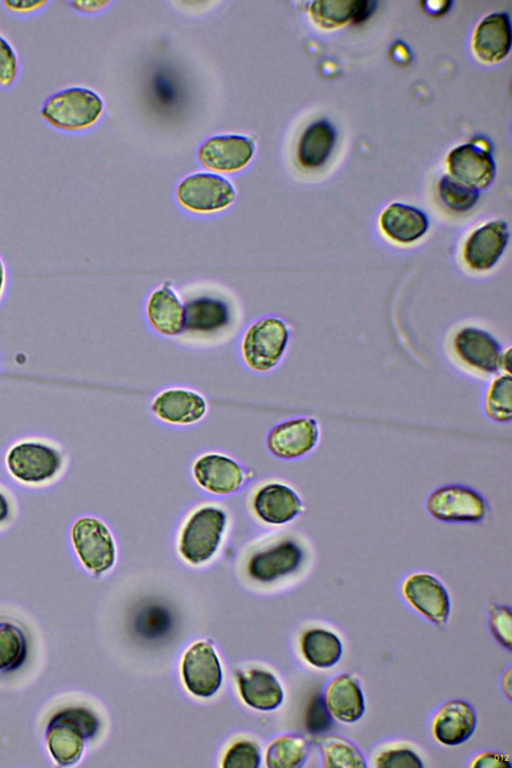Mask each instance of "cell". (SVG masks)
Wrapping results in <instances>:
<instances>
[{
    "label": "cell",
    "instance_id": "1",
    "mask_svg": "<svg viewBox=\"0 0 512 768\" xmlns=\"http://www.w3.org/2000/svg\"><path fill=\"white\" fill-rule=\"evenodd\" d=\"M184 302V328L174 341L191 351L219 349L244 325V307L236 292L214 279H194L178 286Z\"/></svg>",
    "mask_w": 512,
    "mask_h": 768
},
{
    "label": "cell",
    "instance_id": "2",
    "mask_svg": "<svg viewBox=\"0 0 512 768\" xmlns=\"http://www.w3.org/2000/svg\"><path fill=\"white\" fill-rule=\"evenodd\" d=\"M231 513L221 502L205 500L191 505L180 517L177 550L193 566L203 565L215 556L231 524Z\"/></svg>",
    "mask_w": 512,
    "mask_h": 768
},
{
    "label": "cell",
    "instance_id": "3",
    "mask_svg": "<svg viewBox=\"0 0 512 768\" xmlns=\"http://www.w3.org/2000/svg\"><path fill=\"white\" fill-rule=\"evenodd\" d=\"M290 326L273 313L246 322L235 338V354L241 367L256 376L273 373L282 363L290 341Z\"/></svg>",
    "mask_w": 512,
    "mask_h": 768
},
{
    "label": "cell",
    "instance_id": "4",
    "mask_svg": "<svg viewBox=\"0 0 512 768\" xmlns=\"http://www.w3.org/2000/svg\"><path fill=\"white\" fill-rule=\"evenodd\" d=\"M104 111V102L94 90L70 86L49 95L41 105V118L55 130L75 133L94 126Z\"/></svg>",
    "mask_w": 512,
    "mask_h": 768
},
{
    "label": "cell",
    "instance_id": "5",
    "mask_svg": "<svg viewBox=\"0 0 512 768\" xmlns=\"http://www.w3.org/2000/svg\"><path fill=\"white\" fill-rule=\"evenodd\" d=\"M188 471L194 486L215 499L240 493L251 478V472L236 457L216 449L196 454L189 463Z\"/></svg>",
    "mask_w": 512,
    "mask_h": 768
},
{
    "label": "cell",
    "instance_id": "6",
    "mask_svg": "<svg viewBox=\"0 0 512 768\" xmlns=\"http://www.w3.org/2000/svg\"><path fill=\"white\" fill-rule=\"evenodd\" d=\"M99 728L95 714L84 707H68L58 711L46 728V744L52 759L59 766H71L82 757L85 742Z\"/></svg>",
    "mask_w": 512,
    "mask_h": 768
},
{
    "label": "cell",
    "instance_id": "7",
    "mask_svg": "<svg viewBox=\"0 0 512 768\" xmlns=\"http://www.w3.org/2000/svg\"><path fill=\"white\" fill-rule=\"evenodd\" d=\"M156 422L169 428L186 429L201 424L210 412V402L199 389L182 383L161 387L149 399Z\"/></svg>",
    "mask_w": 512,
    "mask_h": 768
},
{
    "label": "cell",
    "instance_id": "8",
    "mask_svg": "<svg viewBox=\"0 0 512 768\" xmlns=\"http://www.w3.org/2000/svg\"><path fill=\"white\" fill-rule=\"evenodd\" d=\"M175 199L185 212L201 217L220 214L235 203L236 189L225 177L211 172H197L177 185Z\"/></svg>",
    "mask_w": 512,
    "mask_h": 768
},
{
    "label": "cell",
    "instance_id": "9",
    "mask_svg": "<svg viewBox=\"0 0 512 768\" xmlns=\"http://www.w3.org/2000/svg\"><path fill=\"white\" fill-rule=\"evenodd\" d=\"M246 509L257 523L276 528L294 521L305 507L293 486L280 479H266L250 490Z\"/></svg>",
    "mask_w": 512,
    "mask_h": 768
},
{
    "label": "cell",
    "instance_id": "10",
    "mask_svg": "<svg viewBox=\"0 0 512 768\" xmlns=\"http://www.w3.org/2000/svg\"><path fill=\"white\" fill-rule=\"evenodd\" d=\"M70 538L78 560L87 571L98 576L115 565L116 541L101 518L91 515L77 518L72 524Z\"/></svg>",
    "mask_w": 512,
    "mask_h": 768
},
{
    "label": "cell",
    "instance_id": "11",
    "mask_svg": "<svg viewBox=\"0 0 512 768\" xmlns=\"http://www.w3.org/2000/svg\"><path fill=\"white\" fill-rule=\"evenodd\" d=\"M424 506L433 519L452 524L481 523L489 512L484 496L462 484H446L435 488L427 495Z\"/></svg>",
    "mask_w": 512,
    "mask_h": 768
},
{
    "label": "cell",
    "instance_id": "12",
    "mask_svg": "<svg viewBox=\"0 0 512 768\" xmlns=\"http://www.w3.org/2000/svg\"><path fill=\"white\" fill-rule=\"evenodd\" d=\"M142 318L147 329L156 337L175 341L184 328V302L178 286L172 280L153 285L142 301Z\"/></svg>",
    "mask_w": 512,
    "mask_h": 768
},
{
    "label": "cell",
    "instance_id": "13",
    "mask_svg": "<svg viewBox=\"0 0 512 768\" xmlns=\"http://www.w3.org/2000/svg\"><path fill=\"white\" fill-rule=\"evenodd\" d=\"M5 463L9 474L26 485L52 481L63 467L61 452L40 441H21L7 452Z\"/></svg>",
    "mask_w": 512,
    "mask_h": 768
},
{
    "label": "cell",
    "instance_id": "14",
    "mask_svg": "<svg viewBox=\"0 0 512 768\" xmlns=\"http://www.w3.org/2000/svg\"><path fill=\"white\" fill-rule=\"evenodd\" d=\"M320 439L318 421L310 416H295L273 425L265 436V448L275 459L296 461L308 456Z\"/></svg>",
    "mask_w": 512,
    "mask_h": 768
},
{
    "label": "cell",
    "instance_id": "15",
    "mask_svg": "<svg viewBox=\"0 0 512 768\" xmlns=\"http://www.w3.org/2000/svg\"><path fill=\"white\" fill-rule=\"evenodd\" d=\"M303 559L300 544L291 537H282L255 551L249 557L246 569L252 579L268 583L294 573Z\"/></svg>",
    "mask_w": 512,
    "mask_h": 768
},
{
    "label": "cell",
    "instance_id": "16",
    "mask_svg": "<svg viewBox=\"0 0 512 768\" xmlns=\"http://www.w3.org/2000/svg\"><path fill=\"white\" fill-rule=\"evenodd\" d=\"M405 601L419 614L438 627L446 624L450 614L449 594L434 575L415 572L408 575L401 584Z\"/></svg>",
    "mask_w": 512,
    "mask_h": 768
},
{
    "label": "cell",
    "instance_id": "17",
    "mask_svg": "<svg viewBox=\"0 0 512 768\" xmlns=\"http://www.w3.org/2000/svg\"><path fill=\"white\" fill-rule=\"evenodd\" d=\"M508 242L507 223L503 220L489 221L466 238L462 248L463 262L472 271H488L497 264Z\"/></svg>",
    "mask_w": 512,
    "mask_h": 768
},
{
    "label": "cell",
    "instance_id": "18",
    "mask_svg": "<svg viewBox=\"0 0 512 768\" xmlns=\"http://www.w3.org/2000/svg\"><path fill=\"white\" fill-rule=\"evenodd\" d=\"M182 677L195 696L208 698L221 686L222 668L214 648L207 642L193 644L182 660Z\"/></svg>",
    "mask_w": 512,
    "mask_h": 768
},
{
    "label": "cell",
    "instance_id": "19",
    "mask_svg": "<svg viewBox=\"0 0 512 768\" xmlns=\"http://www.w3.org/2000/svg\"><path fill=\"white\" fill-rule=\"evenodd\" d=\"M255 145L251 138L239 134L216 135L198 149L200 163L217 172H236L252 160Z\"/></svg>",
    "mask_w": 512,
    "mask_h": 768
},
{
    "label": "cell",
    "instance_id": "20",
    "mask_svg": "<svg viewBox=\"0 0 512 768\" xmlns=\"http://www.w3.org/2000/svg\"><path fill=\"white\" fill-rule=\"evenodd\" d=\"M453 349L458 359L468 368L482 374L500 370L502 354L498 341L487 331L477 327H464L453 338Z\"/></svg>",
    "mask_w": 512,
    "mask_h": 768
},
{
    "label": "cell",
    "instance_id": "21",
    "mask_svg": "<svg viewBox=\"0 0 512 768\" xmlns=\"http://www.w3.org/2000/svg\"><path fill=\"white\" fill-rule=\"evenodd\" d=\"M447 163L452 178L477 190L488 187L495 176L490 152L478 144L457 146L449 153Z\"/></svg>",
    "mask_w": 512,
    "mask_h": 768
},
{
    "label": "cell",
    "instance_id": "22",
    "mask_svg": "<svg viewBox=\"0 0 512 768\" xmlns=\"http://www.w3.org/2000/svg\"><path fill=\"white\" fill-rule=\"evenodd\" d=\"M477 724V716L471 704L460 699L444 702L431 721L433 738L445 746H456L468 740Z\"/></svg>",
    "mask_w": 512,
    "mask_h": 768
},
{
    "label": "cell",
    "instance_id": "23",
    "mask_svg": "<svg viewBox=\"0 0 512 768\" xmlns=\"http://www.w3.org/2000/svg\"><path fill=\"white\" fill-rule=\"evenodd\" d=\"M378 222L382 233L400 245L417 242L429 228L427 215L422 210L398 202L388 205L380 214Z\"/></svg>",
    "mask_w": 512,
    "mask_h": 768
},
{
    "label": "cell",
    "instance_id": "24",
    "mask_svg": "<svg viewBox=\"0 0 512 768\" xmlns=\"http://www.w3.org/2000/svg\"><path fill=\"white\" fill-rule=\"evenodd\" d=\"M511 47V25L507 13L486 16L476 27L473 35V51L486 63L502 60Z\"/></svg>",
    "mask_w": 512,
    "mask_h": 768
},
{
    "label": "cell",
    "instance_id": "25",
    "mask_svg": "<svg viewBox=\"0 0 512 768\" xmlns=\"http://www.w3.org/2000/svg\"><path fill=\"white\" fill-rule=\"evenodd\" d=\"M324 701L330 715L343 723L358 721L365 711L360 684L350 674H340L330 681Z\"/></svg>",
    "mask_w": 512,
    "mask_h": 768
},
{
    "label": "cell",
    "instance_id": "26",
    "mask_svg": "<svg viewBox=\"0 0 512 768\" xmlns=\"http://www.w3.org/2000/svg\"><path fill=\"white\" fill-rule=\"evenodd\" d=\"M239 691L244 702L258 710H273L283 701L284 693L270 672L252 669L238 675Z\"/></svg>",
    "mask_w": 512,
    "mask_h": 768
},
{
    "label": "cell",
    "instance_id": "27",
    "mask_svg": "<svg viewBox=\"0 0 512 768\" xmlns=\"http://www.w3.org/2000/svg\"><path fill=\"white\" fill-rule=\"evenodd\" d=\"M375 2L370 1H314L309 12L313 21L326 29L345 25L348 22L359 23L373 12Z\"/></svg>",
    "mask_w": 512,
    "mask_h": 768
},
{
    "label": "cell",
    "instance_id": "28",
    "mask_svg": "<svg viewBox=\"0 0 512 768\" xmlns=\"http://www.w3.org/2000/svg\"><path fill=\"white\" fill-rule=\"evenodd\" d=\"M336 140L332 125L325 120H318L309 125L302 133L297 148L299 163L309 169L323 165Z\"/></svg>",
    "mask_w": 512,
    "mask_h": 768
},
{
    "label": "cell",
    "instance_id": "29",
    "mask_svg": "<svg viewBox=\"0 0 512 768\" xmlns=\"http://www.w3.org/2000/svg\"><path fill=\"white\" fill-rule=\"evenodd\" d=\"M300 649L310 665L327 669L340 660L343 646L335 633L323 628H312L302 635Z\"/></svg>",
    "mask_w": 512,
    "mask_h": 768
},
{
    "label": "cell",
    "instance_id": "30",
    "mask_svg": "<svg viewBox=\"0 0 512 768\" xmlns=\"http://www.w3.org/2000/svg\"><path fill=\"white\" fill-rule=\"evenodd\" d=\"M322 764L325 768H365V758L358 747L340 735H326L318 740Z\"/></svg>",
    "mask_w": 512,
    "mask_h": 768
},
{
    "label": "cell",
    "instance_id": "31",
    "mask_svg": "<svg viewBox=\"0 0 512 768\" xmlns=\"http://www.w3.org/2000/svg\"><path fill=\"white\" fill-rule=\"evenodd\" d=\"M485 416L494 423H509L512 419L511 374H501L489 384L483 398Z\"/></svg>",
    "mask_w": 512,
    "mask_h": 768
},
{
    "label": "cell",
    "instance_id": "32",
    "mask_svg": "<svg viewBox=\"0 0 512 768\" xmlns=\"http://www.w3.org/2000/svg\"><path fill=\"white\" fill-rule=\"evenodd\" d=\"M309 744L299 735H284L274 740L266 753V765L270 768H297L304 764Z\"/></svg>",
    "mask_w": 512,
    "mask_h": 768
},
{
    "label": "cell",
    "instance_id": "33",
    "mask_svg": "<svg viewBox=\"0 0 512 768\" xmlns=\"http://www.w3.org/2000/svg\"><path fill=\"white\" fill-rule=\"evenodd\" d=\"M28 644L23 630L14 622L0 621V673L17 669L25 661Z\"/></svg>",
    "mask_w": 512,
    "mask_h": 768
},
{
    "label": "cell",
    "instance_id": "34",
    "mask_svg": "<svg viewBox=\"0 0 512 768\" xmlns=\"http://www.w3.org/2000/svg\"><path fill=\"white\" fill-rule=\"evenodd\" d=\"M438 192L443 204L454 212L469 211L480 197L479 190L457 181L450 175L441 178Z\"/></svg>",
    "mask_w": 512,
    "mask_h": 768
},
{
    "label": "cell",
    "instance_id": "35",
    "mask_svg": "<svg viewBox=\"0 0 512 768\" xmlns=\"http://www.w3.org/2000/svg\"><path fill=\"white\" fill-rule=\"evenodd\" d=\"M378 768H422L419 755L407 744H391L379 749L372 759Z\"/></svg>",
    "mask_w": 512,
    "mask_h": 768
},
{
    "label": "cell",
    "instance_id": "36",
    "mask_svg": "<svg viewBox=\"0 0 512 768\" xmlns=\"http://www.w3.org/2000/svg\"><path fill=\"white\" fill-rule=\"evenodd\" d=\"M20 74V61L13 45L0 34V88L14 86Z\"/></svg>",
    "mask_w": 512,
    "mask_h": 768
},
{
    "label": "cell",
    "instance_id": "37",
    "mask_svg": "<svg viewBox=\"0 0 512 768\" xmlns=\"http://www.w3.org/2000/svg\"><path fill=\"white\" fill-rule=\"evenodd\" d=\"M488 623L495 640L505 649L511 651V610L506 606L493 605L489 608Z\"/></svg>",
    "mask_w": 512,
    "mask_h": 768
},
{
    "label": "cell",
    "instance_id": "38",
    "mask_svg": "<svg viewBox=\"0 0 512 768\" xmlns=\"http://www.w3.org/2000/svg\"><path fill=\"white\" fill-rule=\"evenodd\" d=\"M260 763V754L256 745L250 741L233 744L225 754V768H256Z\"/></svg>",
    "mask_w": 512,
    "mask_h": 768
},
{
    "label": "cell",
    "instance_id": "39",
    "mask_svg": "<svg viewBox=\"0 0 512 768\" xmlns=\"http://www.w3.org/2000/svg\"><path fill=\"white\" fill-rule=\"evenodd\" d=\"M330 713L325 705L324 698H315L307 712V726L311 732H320L330 726Z\"/></svg>",
    "mask_w": 512,
    "mask_h": 768
},
{
    "label": "cell",
    "instance_id": "40",
    "mask_svg": "<svg viewBox=\"0 0 512 768\" xmlns=\"http://www.w3.org/2000/svg\"><path fill=\"white\" fill-rule=\"evenodd\" d=\"M469 766L473 768H511V762L507 754L484 751L477 754Z\"/></svg>",
    "mask_w": 512,
    "mask_h": 768
},
{
    "label": "cell",
    "instance_id": "41",
    "mask_svg": "<svg viewBox=\"0 0 512 768\" xmlns=\"http://www.w3.org/2000/svg\"><path fill=\"white\" fill-rule=\"evenodd\" d=\"M2 5L7 11H9L12 14L30 15L45 9V7L49 5V2L48 1H31V0H16V1L5 0V1H2Z\"/></svg>",
    "mask_w": 512,
    "mask_h": 768
},
{
    "label": "cell",
    "instance_id": "42",
    "mask_svg": "<svg viewBox=\"0 0 512 768\" xmlns=\"http://www.w3.org/2000/svg\"><path fill=\"white\" fill-rule=\"evenodd\" d=\"M68 4L72 7L73 10L79 13L92 14L105 9L110 4V2L98 0H77L70 1Z\"/></svg>",
    "mask_w": 512,
    "mask_h": 768
},
{
    "label": "cell",
    "instance_id": "43",
    "mask_svg": "<svg viewBox=\"0 0 512 768\" xmlns=\"http://www.w3.org/2000/svg\"><path fill=\"white\" fill-rule=\"evenodd\" d=\"M10 287V272L5 258L0 253V306L6 300Z\"/></svg>",
    "mask_w": 512,
    "mask_h": 768
},
{
    "label": "cell",
    "instance_id": "44",
    "mask_svg": "<svg viewBox=\"0 0 512 768\" xmlns=\"http://www.w3.org/2000/svg\"><path fill=\"white\" fill-rule=\"evenodd\" d=\"M10 513V502L5 493L0 489V525L9 519Z\"/></svg>",
    "mask_w": 512,
    "mask_h": 768
},
{
    "label": "cell",
    "instance_id": "45",
    "mask_svg": "<svg viewBox=\"0 0 512 768\" xmlns=\"http://www.w3.org/2000/svg\"><path fill=\"white\" fill-rule=\"evenodd\" d=\"M502 689L506 697L511 700V669L508 668L502 678Z\"/></svg>",
    "mask_w": 512,
    "mask_h": 768
},
{
    "label": "cell",
    "instance_id": "46",
    "mask_svg": "<svg viewBox=\"0 0 512 768\" xmlns=\"http://www.w3.org/2000/svg\"><path fill=\"white\" fill-rule=\"evenodd\" d=\"M510 359H511V349L508 348L506 351H503L500 358V370L505 371L507 374H510Z\"/></svg>",
    "mask_w": 512,
    "mask_h": 768
}]
</instances>
